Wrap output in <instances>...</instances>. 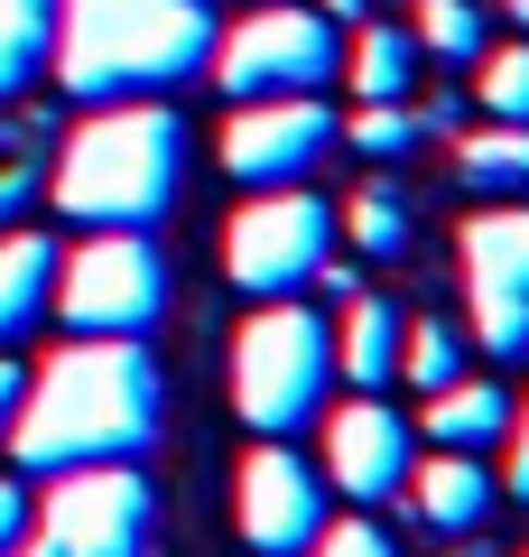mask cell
<instances>
[{
	"mask_svg": "<svg viewBox=\"0 0 529 557\" xmlns=\"http://www.w3.org/2000/svg\"><path fill=\"white\" fill-rule=\"evenodd\" d=\"M158 437V362L139 335H75L28 372L20 418H10V456L28 474H65V465H131Z\"/></svg>",
	"mask_w": 529,
	"mask_h": 557,
	"instance_id": "6da1fadb",
	"label": "cell"
},
{
	"mask_svg": "<svg viewBox=\"0 0 529 557\" xmlns=\"http://www.w3.org/2000/svg\"><path fill=\"white\" fill-rule=\"evenodd\" d=\"M176 186H186V121L158 94L94 102V112L65 131L57 168H47L57 214L84 223V233H149L176 205Z\"/></svg>",
	"mask_w": 529,
	"mask_h": 557,
	"instance_id": "7a4b0ae2",
	"label": "cell"
},
{
	"mask_svg": "<svg viewBox=\"0 0 529 557\" xmlns=\"http://www.w3.org/2000/svg\"><path fill=\"white\" fill-rule=\"evenodd\" d=\"M223 20L214 0H57V94L65 102H131L205 75Z\"/></svg>",
	"mask_w": 529,
	"mask_h": 557,
	"instance_id": "3957f363",
	"label": "cell"
},
{
	"mask_svg": "<svg viewBox=\"0 0 529 557\" xmlns=\"http://www.w3.org/2000/svg\"><path fill=\"white\" fill-rule=\"evenodd\" d=\"M334 381V325L316 307H260L233 335V409L251 437H297L307 418H325Z\"/></svg>",
	"mask_w": 529,
	"mask_h": 557,
	"instance_id": "277c9868",
	"label": "cell"
},
{
	"mask_svg": "<svg viewBox=\"0 0 529 557\" xmlns=\"http://www.w3.org/2000/svg\"><path fill=\"white\" fill-rule=\"evenodd\" d=\"M334 251V205L316 186H251L233 223H223V278L242 298H297Z\"/></svg>",
	"mask_w": 529,
	"mask_h": 557,
	"instance_id": "5b68a950",
	"label": "cell"
},
{
	"mask_svg": "<svg viewBox=\"0 0 529 557\" xmlns=\"http://www.w3.org/2000/svg\"><path fill=\"white\" fill-rule=\"evenodd\" d=\"M75 335H149L168 317V260L149 233H94L75 251H57V288H47Z\"/></svg>",
	"mask_w": 529,
	"mask_h": 557,
	"instance_id": "8992f818",
	"label": "cell"
},
{
	"mask_svg": "<svg viewBox=\"0 0 529 557\" xmlns=\"http://www.w3.org/2000/svg\"><path fill=\"white\" fill-rule=\"evenodd\" d=\"M205 65H214V84H223L233 102H260V94H325V84L344 75V28H334L325 10L270 0V10H251L242 28H223Z\"/></svg>",
	"mask_w": 529,
	"mask_h": 557,
	"instance_id": "52a82bcc",
	"label": "cell"
},
{
	"mask_svg": "<svg viewBox=\"0 0 529 557\" xmlns=\"http://www.w3.org/2000/svg\"><path fill=\"white\" fill-rule=\"evenodd\" d=\"M149 474L139 465H65V474H47V557H139L149 548Z\"/></svg>",
	"mask_w": 529,
	"mask_h": 557,
	"instance_id": "ba28073f",
	"label": "cell"
},
{
	"mask_svg": "<svg viewBox=\"0 0 529 557\" xmlns=\"http://www.w3.org/2000/svg\"><path fill=\"white\" fill-rule=\"evenodd\" d=\"M334 139H344V121H334L325 94L233 102V121H223V177L233 186H307L334 159Z\"/></svg>",
	"mask_w": 529,
	"mask_h": 557,
	"instance_id": "9c48e42d",
	"label": "cell"
},
{
	"mask_svg": "<svg viewBox=\"0 0 529 557\" xmlns=\"http://www.w3.org/2000/svg\"><path fill=\"white\" fill-rule=\"evenodd\" d=\"M455 260H465V288H473V335H483V354L529 362V205L492 196L455 233Z\"/></svg>",
	"mask_w": 529,
	"mask_h": 557,
	"instance_id": "30bf717a",
	"label": "cell"
},
{
	"mask_svg": "<svg viewBox=\"0 0 529 557\" xmlns=\"http://www.w3.org/2000/svg\"><path fill=\"white\" fill-rule=\"evenodd\" d=\"M242 539L251 557H307L325 539V474L307 456H288V437H260V456H242Z\"/></svg>",
	"mask_w": 529,
	"mask_h": 557,
	"instance_id": "8fae6325",
	"label": "cell"
},
{
	"mask_svg": "<svg viewBox=\"0 0 529 557\" xmlns=\"http://www.w3.org/2000/svg\"><path fill=\"white\" fill-rule=\"evenodd\" d=\"M325 474L344 502H391L409 483V418L381 391H353L344 409L325 418Z\"/></svg>",
	"mask_w": 529,
	"mask_h": 557,
	"instance_id": "7c38bea8",
	"label": "cell"
},
{
	"mask_svg": "<svg viewBox=\"0 0 529 557\" xmlns=\"http://www.w3.org/2000/svg\"><path fill=\"white\" fill-rule=\"evenodd\" d=\"M399 493L418 502V530H436V539H473V530L492 520V474H483V456H473V446L428 456Z\"/></svg>",
	"mask_w": 529,
	"mask_h": 557,
	"instance_id": "4fadbf2b",
	"label": "cell"
},
{
	"mask_svg": "<svg viewBox=\"0 0 529 557\" xmlns=\"http://www.w3.org/2000/svg\"><path fill=\"white\" fill-rule=\"evenodd\" d=\"M399 307L391 298H344V335H334V372L353 381V391H381V381H399Z\"/></svg>",
	"mask_w": 529,
	"mask_h": 557,
	"instance_id": "5bb4252c",
	"label": "cell"
},
{
	"mask_svg": "<svg viewBox=\"0 0 529 557\" xmlns=\"http://www.w3.org/2000/svg\"><path fill=\"white\" fill-rule=\"evenodd\" d=\"M47 288H57V242L47 233H0V354L47 317Z\"/></svg>",
	"mask_w": 529,
	"mask_h": 557,
	"instance_id": "9a60e30c",
	"label": "cell"
},
{
	"mask_svg": "<svg viewBox=\"0 0 529 557\" xmlns=\"http://www.w3.org/2000/svg\"><path fill=\"white\" fill-rule=\"evenodd\" d=\"M418 428H428V446H492V437H510V391L502 381H465L455 372L446 391H428Z\"/></svg>",
	"mask_w": 529,
	"mask_h": 557,
	"instance_id": "2e32d148",
	"label": "cell"
},
{
	"mask_svg": "<svg viewBox=\"0 0 529 557\" xmlns=\"http://www.w3.org/2000/svg\"><path fill=\"white\" fill-rule=\"evenodd\" d=\"M409 75H418V28L399 20H362L344 47V84L362 102H409Z\"/></svg>",
	"mask_w": 529,
	"mask_h": 557,
	"instance_id": "e0dca14e",
	"label": "cell"
},
{
	"mask_svg": "<svg viewBox=\"0 0 529 557\" xmlns=\"http://www.w3.org/2000/svg\"><path fill=\"white\" fill-rule=\"evenodd\" d=\"M455 177H465L483 205L492 196H529V121H483V131H465Z\"/></svg>",
	"mask_w": 529,
	"mask_h": 557,
	"instance_id": "ac0fdd59",
	"label": "cell"
},
{
	"mask_svg": "<svg viewBox=\"0 0 529 557\" xmlns=\"http://www.w3.org/2000/svg\"><path fill=\"white\" fill-rule=\"evenodd\" d=\"M57 57V0H0V102H20Z\"/></svg>",
	"mask_w": 529,
	"mask_h": 557,
	"instance_id": "d6986e66",
	"label": "cell"
},
{
	"mask_svg": "<svg viewBox=\"0 0 529 557\" xmlns=\"http://www.w3.org/2000/svg\"><path fill=\"white\" fill-rule=\"evenodd\" d=\"M344 233L362 260H409V205H399V186H362L344 205Z\"/></svg>",
	"mask_w": 529,
	"mask_h": 557,
	"instance_id": "ffe728a7",
	"label": "cell"
},
{
	"mask_svg": "<svg viewBox=\"0 0 529 557\" xmlns=\"http://www.w3.org/2000/svg\"><path fill=\"white\" fill-rule=\"evenodd\" d=\"M418 10V57H446V65H473L483 57V10L473 0H409Z\"/></svg>",
	"mask_w": 529,
	"mask_h": 557,
	"instance_id": "44dd1931",
	"label": "cell"
},
{
	"mask_svg": "<svg viewBox=\"0 0 529 557\" xmlns=\"http://www.w3.org/2000/svg\"><path fill=\"white\" fill-rule=\"evenodd\" d=\"M399 362H409L418 391H446V381L465 372V335H455L446 317H418V325H399Z\"/></svg>",
	"mask_w": 529,
	"mask_h": 557,
	"instance_id": "7402d4cb",
	"label": "cell"
},
{
	"mask_svg": "<svg viewBox=\"0 0 529 557\" xmlns=\"http://www.w3.org/2000/svg\"><path fill=\"white\" fill-rule=\"evenodd\" d=\"M418 131H428V121H418L409 102H362V112L344 121V149H362V159H409Z\"/></svg>",
	"mask_w": 529,
	"mask_h": 557,
	"instance_id": "603a6c76",
	"label": "cell"
},
{
	"mask_svg": "<svg viewBox=\"0 0 529 557\" xmlns=\"http://www.w3.org/2000/svg\"><path fill=\"white\" fill-rule=\"evenodd\" d=\"M483 112L492 121H529V38L520 47H483Z\"/></svg>",
	"mask_w": 529,
	"mask_h": 557,
	"instance_id": "cb8c5ba5",
	"label": "cell"
},
{
	"mask_svg": "<svg viewBox=\"0 0 529 557\" xmlns=\"http://www.w3.org/2000/svg\"><path fill=\"white\" fill-rule=\"evenodd\" d=\"M307 557H399L391 530H372V520H325V539H316Z\"/></svg>",
	"mask_w": 529,
	"mask_h": 557,
	"instance_id": "d4e9b609",
	"label": "cell"
},
{
	"mask_svg": "<svg viewBox=\"0 0 529 557\" xmlns=\"http://www.w3.org/2000/svg\"><path fill=\"white\" fill-rule=\"evenodd\" d=\"M38 186H47L38 149H10V159H0V223H20V205L38 196Z\"/></svg>",
	"mask_w": 529,
	"mask_h": 557,
	"instance_id": "484cf974",
	"label": "cell"
},
{
	"mask_svg": "<svg viewBox=\"0 0 529 557\" xmlns=\"http://www.w3.org/2000/svg\"><path fill=\"white\" fill-rule=\"evenodd\" d=\"M20 539H28V493L0 483V557H20Z\"/></svg>",
	"mask_w": 529,
	"mask_h": 557,
	"instance_id": "4316f807",
	"label": "cell"
},
{
	"mask_svg": "<svg viewBox=\"0 0 529 557\" xmlns=\"http://www.w3.org/2000/svg\"><path fill=\"white\" fill-rule=\"evenodd\" d=\"M510 502H529V409H510Z\"/></svg>",
	"mask_w": 529,
	"mask_h": 557,
	"instance_id": "83f0119b",
	"label": "cell"
},
{
	"mask_svg": "<svg viewBox=\"0 0 529 557\" xmlns=\"http://www.w3.org/2000/svg\"><path fill=\"white\" fill-rule=\"evenodd\" d=\"M20 391H28V372L10 354H0V446H10V418H20Z\"/></svg>",
	"mask_w": 529,
	"mask_h": 557,
	"instance_id": "f1b7e54d",
	"label": "cell"
},
{
	"mask_svg": "<svg viewBox=\"0 0 529 557\" xmlns=\"http://www.w3.org/2000/svg\"><path fill=\"white\" fill-rule=\"evenodd\" d=\"M316 10H325L334 28H362V20H372V0H316Z\"/></svg>",
	"mask_w": 529,
	"mask_h": 557,
	"instance_id": "f546056e",
	"label": "cell"
},
{
	"mask_svg": "<svg viewBox=\"0 0 529 557\" xmlns=\"http://www.w3.org/2000/svg\"><path fill=\"white\" fill-rule=\"evenodd\" d=\"M502 10H510V20H520V28H529V0H502Z\"/></svg>",
	"mask_w": 529,
	"mask_h": 557,
	"instance_id": "4dcf8cb0",
	"label": "cell"
},
{
	"mask_svg": "<svg viewBox=\"0 0 529 557\" xmlns=\"http://www.w3.org/2000/svg\"><path fill=\"white\" fill-rule=\"evenodd\" d=\"M455 557H483V548H455Z\"/></svg>",
	"mask_w": 529,
	"mask_h": 557,
	"instance_id": "1f68e13d",
	"label": "cell"
}]
</instances>
